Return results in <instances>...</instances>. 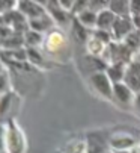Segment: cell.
Wrapping results in <instances>:
<instances>
[{"instance_id": "6da1fadb", "label": "cell", "mask_w": 140, "mask_h": 153, "mask_svg": "<svg viewBox=\"0 0 140 153\" xmlns=\"http://www.w3.org/2000/svg\"><path fill=\"white\" fill-rule=\"evenodd\" d=\"M68 49V39L66 35L59 29V27H53L50 32H47L44 35V42H42V52L47 56H57L65 53V50Z\"/></svg>"}, {"instance_id": "7a4b0ae2", "label": "cell", "mask_w": 140, "mask_h": 153, "mask_svg": "<svg viewBox=\"0 0 140 153\" xmlns=\"http://www.w3.org/2000/svg\"><path fill=\"white\" fill-rule=\"evenodd\" d=\"M134 30V25H133V18L131 15H124V17H118L114 21V26L111 29V38L113 41H124L131 32Z\"/></svg>"}, {"instance_id": "3957f363", "label": "cell", "mask_w": 140, "mask_h": 153, "mask_svg": "<svg viewBox=\"0 0 140 153\" xmlns=\"http://www.w3.org/2000/svg\"><path fill=\"white\" fill-rule=\"evenodd\" d=\"M15 9L18 12H21L27 20H33V18H38V17L47 14V9L42 8L41 5L35 3L33 0H18Z\"/></svg>"}, {"instance_id": "277c9868", "label": "cell", "mask_w": 140, "mask_h": 153, "mask_svg": "<svg viewBox=\"0 0 140 153\" xmlns=\"http://www.w3.org/2000/svg\"><path fill=\"white\" fill-rule=\"evenodd\" d=\"M90 82L95 86V90H98L103 96L106 97H111L113 96V85L110 77L107 76L106 71H97L90 76Z\"/></svg>"}, {"instance_id": "5b68a950", "label": "cell", "mask_w": 140, "mask_h": 153, "mask_svg": "<svg viewBox=\"0 0 140 153\" xmlns=\"http://www.w3.org/2000/svg\"><path fill=\"white\" fill-rule=\"evenodd\" d=\"M84 44H86V50H87L89 56H95V58H101V59H103V56L107 50V46H108L103 39H100L92 30H90Z\"/></svg>"}, {"instance_id": "8992f818", "label": "cell", "mask_w": 140, "mask_h": 153, "mask_svg": "<svg viewBox=\"0 0 140 153\" xmlns=\"http://www.w3.org/2000/svg\"><path fill=\"white\" fill-rule=\"evenodd\" d=\"M54 23H56V21L53 20V17H51L48 12H47V14L38 17V18L29 20V27H30L32 30L39 32V33L44 35V33H47V32H50L53 27H56Z\"/></svg>"}, {"instance_id": "52a82bcc", "label": "cell", "mask_w": 140, "mask_h": 153, "mask_svg": "<svg viewBox=\"0 0 140 153\" xmlns=\"http://www.w3.org/2000/svg\"><path fill=\"white\" fill-rule=\"evenodd\" d=\"M6 147H8L9 153H21L23 152V137L14 124H11V127L6 132Z\"/></svg>"}, {"instance_id": "ba28073f", "label": "cell", "mask_w": 140, "mask_h": 153, "mask_svg": "<svg viewBox=\"0 0 140 153\" xmlns=\"http://www.w3.org/2000/svg\"><path fill=\"white\" fill-rule=\"evenodd\" d=\"M124 83L133 93L140 94V70L136 68L133 64H130L127 70H125V76H124Z\"/></svg>"}, {"instance_id": "9c48e42d", "label": "cell", "mask_w": 140, "mask_h": 153, "mask_svg": "<svg viewBox=\"0 0 140 153\" xmlns=\"http://www.w3.org/2000/svg\"><path fill=\"white\" fill-rule=\"evenodd\" d=\"M116 18H118V15L113 14L110 9L101 11V12L98 14V18H97V29L111 33V29H113V26H114Z\"/></svg>"}, {"instance_id": "30bf717a", "label": "cell", "mask_w": 140, "mask_h": 153, "mask_svg": "<svg viewBox=\"0 0 140 153\" xmlns=\"http://www.w3.org/2000/svg\"><path fill=\"white\" fill-rule=\"evenodd\" d=\"M26 44H24V36L21 33H12L9 35L8 38L0 41V49L5 50V52H9V50H20L23 49Z\"/></svg>"}, {"instance_id": "8fae6325", "label": "cell", "mask_w": 140, "mask_h": 153, "mask_svg": "<svg viewBox=\"0 0 140 153\" xmlns=\"http://www.w3.org/2000/svg\"><path fill=\"white\" fill-rule=\"evenodd\" d=\"M97 18H98V14H95L90 9H86V11L80 12L78 15H75V20L87 30H95L97 29Z\"/></svg>"}, {"instance_id": "7c38bea8", "label": "cell", "mask_w": 140, "mask_h": 153, "mask_svg": "<svg viewBox=\"0 0 140 153\" xmlns=\"http://www.w3.org/2000/svg\"><path fill=\"white\" fill-rule=\"evenodd\" d=\"M128 65H122V64H118V65H108L106 73L107 76L110 77V80L114 83H121L124 82V76H125V70H127Z\"/></svg>"}, {"instance_id": "4fadbf2b", "label": "cell", "mask_w": 140, "mask_h": 153, "mask_svg": "<svg viewBox=\"0 0 140 153\" xmlns=\"http://www.w3.org/2000/svg\"><path fill=\"white\" fill-rule=\"evenodd\" d=\"M130 3H131V0H110L108 9L118 17L131 15L130 14Z\"/></svg>"}, {"instance_id": "5bb4252c", "label": "cell", "mask_w": 140, "mask_h": 153, "mask_svg": "<svg viewBox=\"0 0 140 153\" xmlns=\"http://www.w3.org/2000/svg\"><path fill=\"white\" fill-rule=\"evenodd\" d=\"M23 36H24V44L27 46V49H39V47H42V42H44V35L42 33L29 29Z\"/></svg>"}, {"instance_id": "9a60e30c", "label": "cell", "mask_w": 140, "mask_h": 153, "mask_svg": "<svg viewBox=\"0 0 140 153\" xmlns=\"http://www.w3.org/2000/svg\"><path fill=\"white\" fill-rule=\"evenodd\" d=\"M113 94L116 96V99H119L121 102H130L131 97H133V91L128 88L124 82L113 85Z\"/></svg>"}, {"instance_id": "2e32d148", "label": "cell", "mask_w": 140, "mask_h": 153, "mask_svg": "<svg viewBox=\"0 0 140 153\" xmlns=\"http://www.w3.org/2000/svg\"><path fill=\"white\" fill-rule=\"evenodd\" d=\"M121 42H124V44L136 55L139 50H140V30H137V29H134L124 41H121Z\"/></svg>"}, {"instance_id": "e0dca14e", "label": "cell", "mask_w": 140, "mask_h": 153, "mask_svg": "<svg viewBox=\"0 0 140 153\" xmlns=\"http://www.w3.org/2000/svg\"><path fill=\"white\" fill-rule=\"evenodd\" d=\"M108 5H110V0H87V9L93 11L95 14L108 9Z\"/></svg>"}, {"instance_id": "ac0fdd59", "label": "cell", "mask_w": 140, "mask_h": 153, "mask_svg": "<svg viewBox=\"0 0 140 153\" xmlns=\"http://www.w3.org/2000/svg\"><path fill=\"white\" fill-rule=\"evenodd\" d=\"M86 143L84 141H71L69 144H66L63 153H86Z\"/></svg>"}, {"instance_id": "d6986e66", "label": "cell", "mask_w": 140, "mask_h": 153, "mask_svg": "<svg viewBox=\"0 0 140 153\" xmlns=\"http://www.w3.org/2000/svg\"><path fill=\"white\" fill-rule=\"evenodd\" d=\"M17 8L15 0H0V15H5Z\"/></svg>"}, {"instance_id": "ffe728a7", "label": "cell", "mask_w": 140, "mask_h": 153, "mask_svg": "<svg viewBox=\"0 0 140 153\" xmlns=\"http://www.w3.org/2000/svg\"><path fill=\"white\" fill-rule=\"evenodd\" d=\"M87 9V0H75V3H74V8H73V14L74 15H78L80 12L86 11Z\"/></svg>"}, {"instance_id": "44dd1931", "label": "cell", "mask_w": 140, "mask_h": 153, "mask_svg": "<svg viewBox=\"0 0 140 153\" xmlns=\"http://www.w3.org/2000/svg\"><path fill=\"white\" fill-rule=\"evenodd\" d=\"M57 3H59V6H60L63 11L71 12V11H73V8H74L75 0H57Z\"/></svg>"}, {"instance_id": "7402d4cb", "label": "cell", "mask_w": 140, "mask_h": 153, "mask_svg": "<svg viewBox=\"0 0 140 153\" xmlns=\"http://www.w3.org/2000/svg\"><path fill=\"white\" fill-rule=\"evenodd\" d=\"M130 14L131 15H140V0H131V3H130Z\"/></svg>"}, {"instance_id": "603a6c76", "label": "cell", "mask_w": 140, "mask_h": 153, "mask_svg": "<svg viewBox=\"0 0 140 153\" xmlns=\"http://www.w3.org/2000/svg\"><path fill=\"white\" fill-rule=\"evenodd\" d=\"M6 86H8V77L5 71H0V93L6 91Z\"/></svg>"}, {"instance_id": "cb8c5ba5", "label": "cell", "mask_w": 140, "mask_h": 153, "mask_svg": "<svg viewBox=\"0 0 140 153\" xmlns=\"http://www.w3.org/2000/svg\"><path fill=\"white\" fill-rule=\"evenodd\" d=\"M133 18V25H134V29L140 30V15H131Z\"/></svg>"}, {"instance_id": "d4e9b609", "label": "cell", "mask_w": 140, "mask_h": 153, "mask_svg": "<svg viewBox=\"0 0 140 153\" xmlns=\"http://www.w3.org/2000/svg\"><path fill=\"white\" fill-rule=\"evenodd\" d=\"M136 105L140 108V94H137V97H136Z\"/></svg>"}, {"instance_id": "484cf974", "label": "cell", "mask_w": 140, "mask_h": 153, "mask_svg": "<svg viewBox=\"0 0 140 153\" xmlns=\"http://www.w3.org/2000/svg\"><path fill=\"white\" fill-rule=\"evenodd\" d=\"M0 71H2V58H0Z\"/></svg>"}, {"instance_id": "4316f807", "label": "cell", "mask_w": 140, "mask_h": 153, "mask_svg": "<svg viewBox=\"0 0 140 153\" xmlns=\"http://www.w3.org/2000/svg\"><path fill=\"white\" fill-rule=\"evenodd\" d=\"M137 153H140V146H139V149H137Z\"/></svg>"}, {"instance_id": "83f0119b", "label": "cell", "mask_w": 140, "mask_h": 153, "mask_svg": "<svg viewBox=\"0 0 140 153\" xmlns=\"http://www.w3.org/2000/svg\"><path fill=\"white\" fill-rule=\"evenodd\" d=\"M15 2H18V0H15Z\"/></svg>"}]
</instances>
